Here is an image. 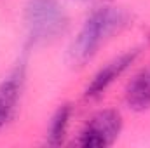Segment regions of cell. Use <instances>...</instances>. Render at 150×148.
Instances as JSON below:
<instances>
[{"label": "cell", "mask_w": 150, "mask_h": 148, "mask_svg": "<svg viewBox=\"0 0 150 148\" xmlns=\"http://www.w3.org/2000/svg\"><path fill=\"white\" fill-rule=\"evenodd\" d=\"M70 117H72V105H63L56 110V113L52 115L51 125H49V132H47V143L49 145L56 147V145L63 143L67 131H68Z\"/></svg>", "instance_id": "52a82bcc"}, {"label": "cell", "mask_w": 150, "mask_h": 148, "mask_svg": "<svg viewBox=\"0 0 150 148\" xmlns=\"http://www.w3.org/2000/svg\"><path fill=\"white\" fill-rule=\"evenodd\" d=\"M25 21L35 44L52 42L68 28V16L58 0H26Z\"/></svg>", "instance_id": "7a4b0ae2"}, {"label": "cell", "mask_w": 150, "mask_h": 148, "mask_svg": "<svg viewBox=\"0 0 150 148\" xmlns=\"http://www.w3.org/2000/svg\"><path fill=\"white\" fill-rule=\"evenodd\" d=\"M138 56H140V49H133V51L124 52L119 58L112 59L110 63H107L98 73L93 77V80L86 87V98H89V99L100 98L113 82H115V78H119L120 75L134 63V59Z\"/></svg>", "instance_id": "277c9868"}, {"label": "cell", "mask_w": 150, "mask_h": 148, "mask_svg": "<svg viewBox=\"0 0 150 148\" xmlns=\"http://www.w3.org/2000/svg\"><path fill=\"white\" fill-rule=\"evenodd\" d=\"M126 103L131 110L145 111L150 108V68L136 73L126 87Z\"/></svg>", "instance_id": "8992f818"}, {"label": "cell", "mask_w": 150, "mask_h": 148, "mask_svg": "<svg viewBox=\"0 0 150 148\" xmlns=\"http://www.w3.org/2000/svg\"><path fill=\"white\" fill-rule=\"evenodd\" d=\"M21 84H23V75L14 73L4 82H0V129H4L18 106L19 96H21Z\"/></svg>", "instance_id": "5b68a950"}, {"label": "cell", "mask_w": 150, "mask_h": 148, "mask_svg": "<svg viewBox=\"0 0 150 148\" xmlns=\"http://www.w3.org/2000/svg\"><path fill=\"white\" fill-rule=\"evenodd\" d=\"M127 21V12L119 7L105 5L91 12L70 45V61L75 66H82L91 61L100 51L101 44H105L113 33L120 32Z\"/></svg>", "instance_id": "6da1fadb"}, {"label": "cell", "mask_w": 150, "mask_h": 148, "mask_svg": "<svg viewBox=\"0 0 150 148\" xmlns=\"http://www.w3.org/2000/svg\"><path fill=\"white\" fill-rule=\"evenodd\" d=\"M122 129V117L117 110H101L94 113L82 127L77 145L84 148L110 147L119 138Z\"/></svg>", "instance_id": "3957f363"}]
</instances>
